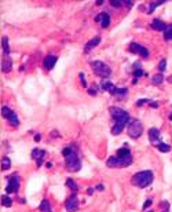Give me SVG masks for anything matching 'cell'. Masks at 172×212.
<instances>
[{
  "mask_svg": "<svg viewBox=\"0 0 172 212\" xmlns=\"http://www.w3.org/2000/svg\"><path fill=\"white\" fill-rule=\"evenodd\" d=\"M46 156H47V152L43 149H33L32 150V158L36 161V165L37 167H42L43 163L46 160Z\"/></svg>",
  "mask_w": 172,
  "mask_h": 212,
  "instance_id": "30bf717a",
  "label": "cell"
},
{
  "mask_svg": "<svg viewBox=\"0 0 172 212\" xmlns=\"http://www.w3.org/2000/svg\"><path fill=\"white\" fill-rule=\"evenodd\" d=\"M11 68H12V59L10 57H6L3 59V62H2V70L7 73L11 70Z\"/></svg>",
  "mask_w": 172,
  "mask_h": 212,
  "instance_id": "ac0fdd59",
  "label": "cell"
},
{
  "mask_svg": "<svg viewBox=\"0 0 172 212\" xmlns=\"http://www.w3.org/2000/svg\"><path fill=\"white\" fill-rule=\"evenodd\" d=\"M2 205L7 207V208L12 205V200H11V197H10L8 194H6V196H2Z\"/></svg>",
  "mask_w": 172,
  "mask_h": 212,
  "instance_id": "7402d4cb",
  "label": "cell"
},
{
  "mask_svg": "<svg viewBox=\"0 0 172 212\" xmlns=\"http://www.w3.org/2000/svg\"><path fill=\"white\" fill-rule=\"evenodd\" d=\"M87 193H88V194H89V196H91V194H92V193H94V189H92V187H89V189H88V190H87Z\"/></svg>",
  "mask_w": 172,
  "mask_h": 212,
  "instance_id": "ab89813d",
  "label": "cell"
},
{
  "mask_svg": "<svg viewBox=\"0 0 172 212\" xmlns=\"http://www.w3.org/2000/svg\"><path fill=\"white\" fill-rule=\"evenodd\" d=\"M95 189H96V190H103V185H98V186H96V187H95Z\"/></svg>",
  "mask_w": 172,
  "mask_h": 212,
  "instance_id": "74e56055",
  "label": "cell"
},
{
  "mask_svg": "<svg viewBox=\"0 0 172 212\" xmlns=\"http://www.w3.org/2000/svg\"><path fill=\"white\" fill-rule=\"evenodd\" d=\"M65 165L68 168V171H70V172H77L81 168V160H80L77 149L65 157Z\"/></svg>",
  "mask_w": 172,
  "mask_h": 212,
  "instance_id": "277c9868",
  "label": "cell"
},
{
  "mask_svg": "<svg viewBox=\"0 0 172 212\" xmlns=\"http://www.w3.org/2000/svg\"><path fill=\"white\" fill-rule=\"evenodd\" d=\"M133 75H135V77H140V76H143L145 75V72H143L142 69H135V70H133Z\"/></svg>",
  "mask_w": 172,
  "mask_h": 212,
  "instance_id": "4dcf8cb0",
  "label": "cell"
},
{
  "mask_svg": "<svg viewBox=\"0 0 172 212\" xmlns=\"http://www.w3.org/2000/svg\"><path fill=\"white\" fill-rule=\"evenodd\" d=\"M66 186H68V187L70 189V190H72V193H73V194H77L79 186H77V183L74 182L73 179H70V178H68V179H66Z\"/></svg>",
  "mask_w": 172,
  "mask_h": 212,
  "instance_id": "d6986e66",
  "label": "cell"
},
{
  "mask_svg": "<svg viewBox=\"0 0 172 212\" xmlns=\"http://www.w3.org/2000/svg\"><path fill=\"white\" fill-rule=\"evenodd\" d=\"M165 68H167V59H161L160 63H158V70L163 73V72H165Z\"/></svg>",
  "mask_w": 172,
  "mask_h": 212,
  "instance_id": "f1b7e54d",
  "label": "cell"
},
{
  "mask_svg": "<svg viewBox=\"0 0 172 212\" xmlns=\"http://www.w3.org/2000/svg\"><path fill=\"white\" fill-rule=\"evenodd\" d=\"M65 208H66V211H68V212L77 211V208H79V197H77V194H72L70 197L66 200Z\"/></svg>",
  "mask_w": 172,
  "mask_h": 212,
  "instance_id": "8fae6325",
  "label": "cell"
},
{
  "mask_svg": "<svg viewBox=\"0 0 172 212\" xmlns=\"http://www.w3.org/2000/svg\"><path fill=\"white\" fill-rule=\"evenodd\" d=\"M128 136L132 138V139H138L140 135L143 134V124L139 120H132V121L128 123Z\"/></svg>",
  "mask_w": 172,
  "mask_h": 212,
  "instance_id": "5b68a950",
  "label": "cell"
},
{
  "mask_svg": "<svg viewBox=\"0 0 172 212\" xmlns=\"http://www.w3.org/2000/svg\"><path fill=\"white\" fill-rule=\"evenodd\" d=\"M110 4H112V7H116V8H119V7H121L123 4H124V2H123V0H112V2H110Z\"/></svg>",
  "mask_w": 172,
  "mask_h": 212,
  "instance_id": "f546056e",
  "label": "cell"
},
{
  "mask_svg": "<svg viewBox=\"0 0 172 212\" xmlns=\"http://www.w3.org/2000/svg\"><path fill=\"white\" fill-rule=\"evenodd\" d=\"M127 93H128L127 88H117L116 86H114V87L112 88V90L109 91L110 95L117 96V98H124V96H127Z\"/></svg>",
  "mask_w": 172,
  "mask_h": 212,
  "instance_id": "2e32d148",
  "label": "cell"
},
{
  "mask_svg": "<svg viewBox=\"0 0 172 212\" xmlns=\"http://www.w3.org/2000/svg\"><path fill=\"white\" fill-rule=\"evenodd\" d=\"M160 131H158L156 127H153V128L149 130V140H150L151 143H160Z\"/></svg>",
  "mask_w": 172,
  "mask_h": 212,
  "instance_id": "4fadbf2b",
  "label": "cell"
},
{
  "mask_svg": "<svg viewBox=\"0 0 172 212\" xmlns=\"http://www.w3.org/2000/svg\"><path fill=\"white\" fill-rule=\"evenodd\" d=\"M124 4H127V7H132V2H124Z\"/></svg>",
  "mask_w": 172,
  "mask_h": 212,
  "instance_id": "f35d334b",
  "label": "cell"
},
{
  "mask_svg": "<svg viewBox=\"0 0 172 212\" xmlns=\"http://www.w3.org/2000/svg\"><path fill=\"white\" fill-rule=\"evenodd\" d=\"M153 179H154L153 172L147 170V171H140V172H137L135 175L132 176L131 182H132L133 186H137V187L145 189V187H147V186L151 185Z\"/></svg>",
  "mask_w": 172,
  "mask_h": 212,
  "instance_id": "3957f363",
  "label": "cell"
},
{
  "mask_svg": "<svg viewBox=\"0 0 172 212\" xmlns=\"http://www.w3.org/2000/svg\"><path fill=\"white\" fill-rule=\"evenodd\" d=\"M168 81H169V83H172V76H171V77H169V80H168Z\"/></svg>",
  "mask_w": 172,
  "mask_h": 212,
  "instance_id": "b9f144b4",
  "label": "cell"
},
{
  "mask_svg": "<svg viewBox=\"0 0 172 212\" xmlns=\"http://www.w3.org/2000/svg\"><path fill=\"white\" fill-rule=\"evenodd\" d=\"M169 120H172V113H171V114H169Z\"/></svg>",
  "mask_w": 172,
  "mask_h": 212,
  "instance_id": "7bdbcfd3",
  "label": "cell"
},
{
  "mask_svg": "<svg viewBox=\"0 0 172 212\" xmlns=\"http://www.w3.org/2000/svg\"><path fill=\"white\" fill-rule=\"evenodd\" d=\"M113 87H114V84H113L112 81H103V83H101V88H102V90L110 91Z\"/></svg>",
  "mask_w": 172,
  "mask_h": 212,
  "instance_id": "4316f807",
  "label": "cell"
},
{
  "mask_svg": "<svg viewBox=\"0 0 172 212\" xmlns=\"http://www.w3.org/2000/svg\"><path fill=\"white\" fill-rule=\"evenodd\" d=\"M56 61H58V57H55V55H47L44 58V69L46 70H51L55 66Z\"/></svg>",
  "mask_w": 172,
  "mask_h": 212,
  "instance_id": "5bb4252c",
  "label": "cell"
},
{
  "mask_svg": "<svg viewBox=\"0 0 172 212\" xmlns=\"http://www.w3.org/2000/svg\"><path fill=\"white\" fill-rule=\"evenodd\" d=\"M147 102H150V101H149V99H139V101L137 102V106H142V105L147 103Z\"/></svg>",
  "mask_w": 172,
  "mask_h": 212,
  "instance_id": "836d02e7",
  "label": "cell"
},
{
  "mask_svg": "<svg viewBox=\"0 0 172 212\" xmlns=\"http://www.w3.org/2000/svg\"><path fill=\"white\" fill-rule=\"evenodd\" d=\"M99 43H101V37H99V36L92 37V39L89 40V42L86 44V52H88L89 50H92L94 47H96V45H98Z\"/></svg>",
  "mask_w": 172,
  "mask_h": 212,
  "instance_id": "e0dca14e",
  "label": "cell"
},
{
  "mask_svg": "<svg viewBox=\"0 0 172 212\" xmlns=\"http://www.w3.org/2000/svg\"><path fill=\"white\" fill-rule=\"evenodd\" d=\"M164 39L168 42V40H172V24L168 25L165 29V32H164Z\"/></svg>",
  "mask_w": 172,
  "mask_h": 212,
  "instance_id": "d4e9b609",
  "label": "cell"
},
{
  "mask_svg": "<svg viewBox=\"0 0 172 212\" xmlns=\"http://www.w3.org/2000/svg\"><path fill=\"white\" fill-rule=\"evenodd\" d=\"M151 81H153V84H156V86H160V84L164 81L163 75H161V73H158V75H154V76H153V79H151Z\"/></svg>",
  "mask_w": 172,
  "mask_h": 212,
  "instance_id": "484cf974",
  "label": "cell"
},
{
  "mask_svg": "<svg viewBox=\"0 0 172 212\" xmlns=\"http://www.w3.org/2000/svg\"><path fill=\"white\" fill-rule=\"evenodd\" d=\"M132 164V154H131L128 147H121L117 150V153L114 156H110L107 158L106 165L110 168H123V167H128Z\"/></svg>",
  "mask_w": 172,
  "mask_h": 212,
  "instance_id": "6da1fadb",
  "label": "cell"
},
{
  "mask_svg": "<svg viewBox=\"0 0 172 212\" xmlns=\"http://www.w3.org/2000/svg\"><path fill=\"white\" fill-rule=\"evenodd\" d=\"M157 149L160 150V152H163V153H168V152H171V145L160 142V143L157 145Z\"/></svg>",
  "mask_w": 172,
  "mask_h": 212,
  "instance_id": "cb8c5ba5",
  "label": "cell"
},
{
  "mask_svg": "<svg viewBox=\"0 0 172 212\" xmlns=\"http://www.w3.org/2000/svg\"><path fill=\"white\" fill-rule=\"evenodd\" d=\"M150 26H151V29H153V30L165 32V29H167V26H168V25H167L164 21H161V19H154V21L150 24Z\"/></svg>",
  "mask_w": 172,
  "mask_h": 212,
  "instance_id": "9a60e30c",
  "label": "cell"
},
{
  "mask_svg": "<svg viewBox=\"0 0 172 212\" xmlns=\"http://www.w3.org/2000/svg\"><path fill=\"white\" fill-rule=\"evenodd\" d=\"M109 113L114 119V124L112 127V134L113 135L121 134L124 127L130 123V114H128V112L123 110L120 108H109Z\"/></svg>",
  "mask_w": 172,
  "mask_h": 212,
  "instance_id": "7a4b0ae2",
  "label": "cell"
},
{
  "mask_svg": "<svg viewBox=\"0 0 172 212\" xmlns=\"http://www.w3.org/2000/svg\"><path fill=\"white\" fill-rule=\"evenodd\" d=\"M151 203H153L151 200H146L145 204H143V211H146V208H149V207L151 205Z\"/></svg>",
  "mask_w": 172,
  "mask_h": 212,
  "instance_id": "e575fe53",
  "label": "cell"
},
{
  "mask_svg": "<svg viewBox=\"0 0 172 212\" xmlns=\"http://www.w3.org/2000/svg\"><path fill=\"white\" fill-rule=\"evenodd\" d=\"M10 167H11V161H10L8 157H6V156H4V157L2 158V170L7 171V170H10Z\"/></svg>",
  "mask_w": 172,
  "mask_h": 212,
  "instance_id": "603a6c76",
  "label": "cell"
},
{
  "mask_svg": "<svg viewBox=\"0 0 172 212\" xmlns=\"http://www.w3.org/2000/svg\"><path fill=\"white\" fill-rule=\"evenodd\" d=\"M128 50H130L131 52H133V54L140 55L142 58H147L149 57V50L146 47H143V45L138 44V43H131L130 47H128Z\"/></svg>",
  "mask_w": 172,
  "mask_h": 212,
  "instance_id": "9c48e42d",
  "label": "cell"
},
{
  "mask_svg": "<svg viewBox=\"0 0 172 212\" xmlns=\"http://www.w3.org/2000/svg\"><path fill=\"white\" fill-rule=\"evenodd\" d=\"M150 106L151 108H158V102H151L150 101Z\"/></svg>",
  "mask_w": 172,
  "mask_h": 212,
  "instance_id": "d590c367",
  "label": "cell"
},
{
  "mask_svg": "<svg viewBox=\"0 0 172 212\" xmlns=\"http://www.w3.org/2000/svg\"><path fill=\"white\" fill-rule=\"evenodd\" d=\"M95 21L99 22L102 28H107L110 25V15L107 12H101L95 17Z\"/></svg>",
  "mask_w": 172,
  "mask_h": 212,
  "instance_id": "7c38bea8",
  "label": "cell"
},
{
  "mask_svg": "<svg viewBox=\"0 0 172 212\" xmlns=\"http://www.w3.org/2000/svg\"><path fill=\"white\" fill-rule=\"evenodd\" d=\"M80 80H81V84H83V87H87V81H86V76H84V73L81 72L80 73Z\"/></svg>",
  "mask_w": 172,
  "mask_h": 212,
  "instance_id": "d6a6232c",
  "label": "cell"
},
{
  "mask_svg": "<svg viewBox=\"0 0 172 212\" xmlns=\"http://www.w3.org/2000/svg\"><path fill=\"white\" fill-rule=\"evenodd\" d=\"M164 212H167V211H164Z\"/></svg>",
  "mask_w": 172,
  "mask_h": 212,
  "instance_id": "ee69618b",
  "label": "cell"
},
{
  "mask_svg": "<svg viewBox=\"0 0 172 212\" xmlns=\"http://www.w3.org/2000/svg\"><path fill=\"white\" fill-rule=\"evenodd\" d=\"M40 211L42 212H52L51 211V204H50V201L46 198V200H43L42 201V204H40Z\"/></svg>",
  "mask_w": 172,
  "mask_h": 212,
  "instance_id": "44dd1931",
  "label": "cell"
},
{
  "mask_svg": "<svg viewBox=\"0 0 172 212\" xmlns=\"http://www.w3.org/2000/svg\"><path fill=\"white\" fill-rule=\"evenodd\" d=\"M2 47H3V52L6 54V57H8L10 45H8V37L7 36H3V39H2Z\"/></svg>",
  "mask_w": 172,
  "mask_h": 212,
  "instance_id": "ffe728a7",
  "label": "cell"
},
{
  "mask_svg": "<svg viewBox=\"0 0 172 212\" xmlns=\"http://www.w3.org/2000/svg\"><path fill=\"white\" fill-rule=\"evenodd\" d=\"M40 139H42V135H40V134H36V135H35V140H36V142H39Z\"/></svg>",
  "mask_w": 172,
  "mask_h": 212,
  "instance_id": "8d00e7d4",
  "label": "cell"
},
{
  "mask_svg": "<svg viewBox=\"0 0 172 212\" xmlns=\"http://www.w3.org/2000/svg\"><path fill=\"white\" fill-rule=\"evenodd\" d=\"M91 66L94 69V73L99 77H109L110 73H112L110 68L102 61H94V62H91Z\"/></svg>",
  "mask_w": 172,
  "mask_h": 212,
  "instance_id": "8992f818",
  "label": "cell"
},
{
  "mask_svg": "<svg viewBox=\"0 0 172 212\" xmlns=\"http://www.w3.org/2000/svg\"><path fill=\"white\" fill-rule=\"evenodd\" d=\"M163 3H165V2H151V3H150V8H149V14H151V12L154 11L156 7L161 6Z\"/></svg>",
  "mask_w": 172,
  "mask_h": 212,
  "instance_id": "83f0119b",
  "label": "cell"
},
{
  "mask_svg": "<svg viewBox=\"0 0 172 212\" xmlns=\"http://www.w3.org/2000/svg\"><path fill=\"white\" fill-rule=\"evenodd\" d=\"M19 176L18 175H11L7 179V187H6V193L7 194H12V193H17L19 190Z\"/></svg>",
  "mask_w": 172,
  "mask_h": 212,
  "instance_id": "ba28073f",
  "label": "cell"
},
{
  "mask_svg": "<svg viewBox=\"0 0 172 212\" xmlns=\"http://www.w3.org/2000/svg\"><path fill=\"white\" fill-rule=\"evenodd\" d=\"M88 94H89V95H95L96 93H95V90H89V91H88Z\"/></svg>",
  "mask_w": 172,
  "mask_h": 212,
  "instance_id": "60d3db41",
  "label": "cell"
},
{
  "mask_svg": "<svg viewBox=\"0 0 172 212\" xmlns=\"http://www.w3.org/2000/svg\"><path fill=\"white\" fill-rule=\"evenodd\" d=\"M160 207H161V208L164 209V211H167V209L169 208V203H168V201H161Z\"/></svg>",
  "mask_w": 172,
  "mask_h": 212,
  "instance_id": "1f68e13d",
  "label": "cell"
},
{
  "mask_svg": "<svg viewBox=\"0 0 172 212\" xmlns=\"http://www.w3.org/2000/svg\"><path fill=\"white\" fill-rule=\"evenodd\" d=\"M2 116H3V119H6L12 127L19 126V120H18L17 113L12 112L11 109H8L7 106H3V108H2Z\"/></svg>",
  "mask_w": 172,
  "mask_h": 212,
  "instance_id": "52a82bcc",
  "label": "cell"
}]
</instances>
